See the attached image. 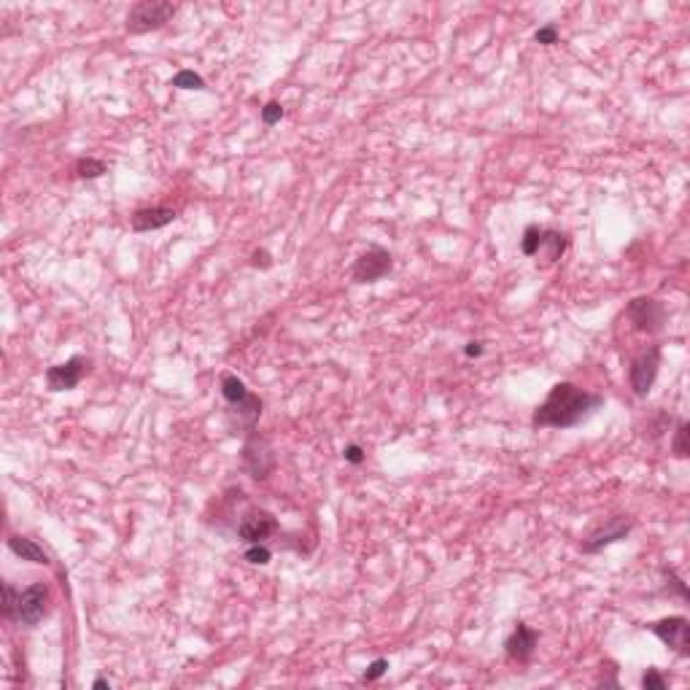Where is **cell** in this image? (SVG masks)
Listing matches in <instances>:
<instances>
[{"label":"cell","mask_w":690,"mask_h":690,"mask_svg":"<svg viewBox=\"0 0 690 690\" xmlns=\"http://www.w3.org/2000/svg\"><path fill=\"white\" fill-rule=\"evenodd\" d=\"M604 405L599 394H590L574 383H555L550 388L548 399L534 410V427L548 429H572L583 424L590 413Z\"/></svg>","instance_id":"obj_1"},{"label":"cell","mask_w":690,"mask_h":690,"mask_svg":"<svg viewBox=\"0 0 690 690\" xmlns=\"http://www.w3.org/2000/svg\"><path fill=\"white\" fill-rule=\"evenodd\" d=\"M222 397L227 399V405H229V413L238 418V424L245 427L248 431H254L259 415H262V407H264L262 399L256 394H251L245 388L243 381L238 375H232V372H224L222 375Z\"/></svg>","instance_id":"obj_2"},{"label":"cell","mask_w":690,"mask_h":690,"mask_svg":"<svg viewBox=\"0 0 690 690\" xmlns=\"http://www.w3.org/2000/svg\"><path fill=\"white\" fill-rule=\"evenodd\" d=\"M176 14V6L173 3H164V0H143L135 3L127 14V33L132 36H143V33H151V30H160L162 24L173 20Z\"/></svg>","instance_id":"obj_3"},{"label":"cell","mask_w":690,"mask_h":690,"mask_svg":"<svg viewBox=\"0 0 690 690\" xmlns=\"http://www.w3.org/2000/svg\"><path fill=\"white\" fill-rule=\"evenodd\" d=\"M394 267V259L386 248L381 245H369L365 254H359V259L353 262V281L356 284H378L381 278H386Z\"/></svg>","instance_id":"obj_4"},{"label":"cell","mask_w":690,"mask_h":690,"mask_svg":"<svg viewBox=\"0 0 690 690\" xmlns=\"http://www.w3.org/2000/svg\"><path fill=\"white\" fill-rule=\"evenodd\" d=\"M49 609V588L43 583H33L30 588H24L17 599V607L11 620H17L22 626H36Z\"/></svg>","instance_id":"obj_5"},{"label":"cell","mask_w":690,"mask_h":690,"mask_svg":"<svg viewBox=\"0 0 690 690\" xmlns=\"http://www.w3.org/2000/svg\"><path fill=\"white\" fill-rule=\"evenodd\" d=\"M658 367H661V348L650 345L645 353H639L629 367V383L636 397H647L655 378H658Z\"/></svg>","instance_id":"obj_6"},{"label":"cell","mask_w":690,"mask_h":690,"mask_svg":"<svg viewBox=\"0 0 690 690\" xmlns=\"http://www.w3.org/2000/svg\"><path fill=\"white\" fill-rule=\"evenodd\" d=\"M650 631L664 642V645H669L674 647L682 658H688L690 655V623L688 618H682V615H674V618H664V620H655Z\"/></svg>","instance_id":"obj_7"},{"label":"cell","mask_w":690,"mask_h":690,"mask_svg":"<svg viewBox=\"0 0 690 690\" xmlns=\"http://www.w3.org/2000/svg\"><path fill=\"white\" fill-rule=\"evenodd\" d=\"M273 534H278V521L264 509H251L238 526V537L245 545H264Z\"/></svg>","instance_id":"obj_8"},{"label":"cell","mask_w":690,"mask_h":690,"mask_svg":"<svg viewBox=\"0 0 690 690\" xmlns=\"http://www.w3.org/2000/svg\"><path fill=\"white\" fill-rule=\"evenodd\" d=\"M629 319L634 321L636 326V332H658L664 321H666V310H664V305L658 302V300H652V297H639V300H634L629 305Z\"/></svg>","instance_id":"obj_9"},{"label":"cell","mask_w":690,"mask_h":690,"mask_svg":"<svg viewBox=\"0 0 690 690\" xmlns=\"http://www.w3.org/2000/svg\"><path fill=\"white\" fill-rule=\"evenodd\" d=\"M243 464L251 472V477H256V480H264L270 475L273 464H275V456H273V450L267 445V440L256 437L254 431L248 434V440H245L243 445Z\"/></svg>","instance_id":"obj_10"},{"label":"cell","mask_w":690,"mask_h":690,"mask_svg":"<svg viewBox=\"0 0 690 690\" xmlns=\"http://www.w3.org/2000/svg\"><path fill=\"white\" fill-rule=\"evenodd\" d=\"M89 367V362L84 359V356H73V359H68L65 365H54L46 369V383L52 391H70V388H76L82 383L84 378V369Z\"/></svg>","instance_id":"obj_11"},{"label":"cell","mask_w":690,"mask_h":690,"mask_svg":"<svg viewBox=\"0 0 690 690\" xmlns=\"http://www.w3.org/2000/svg\"><path fill=\"white\" fill-rule=\"evenodd\" d=\"M537 642H539L537 631L528 629L526 623H515V629H512V634H509L507 642H505V652H507L509 661L526 664L528 658L534 655V650H537Z\"/></svg>","instance_id":"obj_12"},{"label":"cell","mask_w":690,"mask_h":690,"mask_svg":"<svg viewBox=\"0 0 690 690\" xmlns=\"http://www.w3.org/2000/svg\"><path fill=\"white\" fill-rule=\"evenodd\" d=\"M178 219V213L173 208H164V205H154V208H141L132 213V229L135 232H154V229H162L167 224H173Z\"/></svg>","instance_id":"obj_13"},{"label":"cell","mask_w":690,"mask_h":690,"mask_svg":"<svg viewBox=\"0 0 690 690\" xmlns=\"http://www.w3.org/2000/svg\"><path fill=\"white\" fill-rule=\"evenodd\" d=\"M631 531V521H623V518H612L607 526H601L599 531H593L588 539L583 542V553H596V550L607 548L618 539H626Z\"/></svg>","instance_id":"obj_14"},{"label":"cell","mask_w":690,"mask_h":690,"mask_svg":"<svg viewBox=\"0 0 690 690\" xmlns=\"http://www.w3.org/2000/svg\"><path fill=\"white\" fill-rule=\"evenodd\" d=\"M8 548L14 555H20L22 561H30V564H49V555H46V550L41 545H36L33 539H27V537H8Z\"/></svg>","instance_id":"obj_15"},{"label":"cell","mask_w":690,"mask_h":690,"mask_svg":"<svg viewBox=\"0 0 690 690\" xmlns=\"http://www.w3.org/2000/svg\"><path fill=\"white\" fill-rule=\"evenodd\" d=\"M542 240H545V229L539 224H528L523 238H521V251L526 256H537L542 251Z\"/></svg>","instance_id":"obj_16"},{"label":"cell","mask_w":690,"mask_h":690,"mask_svg":"<svg viewBox=\"0 0 690 690\" xmlns=\"http://www.w3.org/2000/svg\"><path fill=\"white\" fill-rule=\"evenodd\" d=\"M542 248H548V259H550V262L561 259V254L567 251V235H564V232H555V229H545V240H542Z\"/></svg>","instance_id":"obj_17"},{"label":"cell","mask_w":690,"mask_h":690,"mask_svg":"<svg viewBox=\"0 0 690 690\" xmlns=\"http://www.w3.org/2000/svg\"><path fill=\"white\" fill-rule=\"evenodd\" d=\"M170 86H176V89H205V79L194 70H178L173 76Z\"/></svg>","instance_id":"obj_18"},{"label":"cell","mask_w":690,"mask_h":690,"mask_svg":"<svg viewBox=\"0 0 690 690\" xmlns=\"http://www.w3.org/2000/svg\"><path fill=\"white\" fill-rule=\"evenodd\" d=\"M105 173V162L102 160H95V157H84L76 162V176L79 178H100Z\"/></svg>","instance_id":"obj_19"},{"label":"cell","mask_w":690,"mask_h":690,"mask_svg":"<svg viewBox=\"0 0 690 690\" xmlns=\"http://www.w3.org/2000/svg\"><path fill=\"white\" fill-rule=\"evenodd\" d=\"M270 558H273V550L267 548V545H248V550H245V561L254 564V567L270 564Z\"/></svg>","instance_id":"obj_20"},{"label":"cell","mask_w":690,"mask_h":690,"mask_svg":"<svg viewBox=\"0 0 690 690\" xmlns=\"http://www.w3.org/2000/svg\"><path fill=\"white\" fill-rule=\"evenodd\" d=\"M688 421H680L677 424V434H674V456L677 459H685L690 450H688Z\"/></svg>","instance_id":"obj_21"},{"label":"cell","mask_w":690,"mask_h":690,"mask_svg":"<svg viewBox=\"0 0 690 690\" xmlns=\"http://www.w3.org/2000/svg\"><path fill=\"white\" fill-rule=\"evenodd\" d=\"M281 119H284V105H281V102H275V100H270L262 108V122L267 124V127H273V124H278Z\"/></svg>","instance_id":"obj_22"},{"label":"cell","mask_w":690,"mask_h":690,"mask_svg":"<svg viewBox=\"0 0 690 690\" xmlns=\"http://www.w3.org/2000/svg\"><path fill=\"white\" fill-rule=\"evenodd\" d=\"M386 671H388L386 658H375V661L367 666V671H365V677H362V680H365V682H375V680H381Z\"/></svg>","instance_id":"obj_23"},{"label":"cell","mask_w":690,"mask_h":690,"mask_svg":"<svg viewBox=\"0 0 690 690\" xmlns=\"http://www.w3.org/2000/svg\"><path fill=\"white\" fill-rule=\"evenodd\" d=\"M642 688L645 690H664L666 688V680L658 674V669H647L642 674Z\"/></svg>","instance_id":"obj_24"},{"label":"cell","mask_w":690,"mask_h":690,"mask_svg":"<svg viewBox=\"0 0 690 690\" xmlns=\"http://www.w3.org/2000/svg\"><path fill=\"white\" fill-rule=\"evenodd\" d=\"M534 41L545 43V46L555 43L558 41V27H555V24H545V27H539V30L534 33Z\"/></svg>","instance_id":"obj_25"},{"label":"cell","mask_w":690,"mask_h":690,"mask_svg":"<svg viewBox=\"0 0 690 690\" xmlns=\"http://www.w3.org/2000/svg\"><path fill=\"white\" fill-rule=\"evenodd\" d=\"M3 590H6V604H3V612H6V618H11V615H14V607H17L20 593H17V588H14L11 583H6Z\"/></svg>","instance_id":"obj_26"},{"label":"cell","mask_w":690,"mask_h":690,"mask_svg":"<svg viewBox=\"0 0 690 690\" xmlns=\"http://www.w3.org/2000/svg\"><path fill=\"white\" fill-rule=\"evenodd\" d=\"M251 264H254V267H262V270H270V267H273V256H270L264 248H259V251L251 254Z\"/></svg>","instance_id":"obj_27"},{"label":"cell","mask_w":690,"mask_h":690,"mask_svg":"<svg viewBox=\"0 0 690 690\" xmlns=\"http://www.w3.org/2000/svg\"><path fill=\"white\" fill-rule=\"evenodd\" d=\"M343 456H345V461H348V464H362V461H365V450H362L359 445H348L343 450Z\"/></svg>","instance_id":"obj_28"},{"label":"cell","mask_w":690,"mask_h":690,"mask_svg":"<svg viewBox=\"0 0 690 690\" xmlns=\"http://www.w3.org/2000/svg\"><path fill=\"white\" fill-rule=\"evenodd\" d=\"M666 577H669L671 588L677 590V593H680L682 599H688V588H685V583H682V580L677 577V572H674V569H666Z\"/></svg>","instance_id":"obj_29"},{"label":"cell","mask_w":690,"mask_h":690,"mask_svg":"<svg viewBox=\"0 0 690 690\" xmlns=\"http://www.w3.org/2000/svg\"><path fill=\"white\" fill-rule=\"evenodd\" d=\"M464 353H467V356H480V353H483V343H467Z\"/></svg>","instance_id":"obj_30"},{"label":"cell","mask_w":690,"mask_h":690,"mask_svg":"<svg viewBox=\"0 0 690 690\" xmlns=\"http://www.w3.org/2000/svg\"><path fill=\"white\" fill-rule=\"evenodd\" d=\"M92 688H95V690H111V682H108L105 677H98V680L92 682Z\"/></svg>","instance_id":"obj_31"}]
</instances>
